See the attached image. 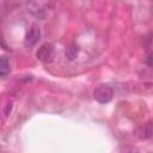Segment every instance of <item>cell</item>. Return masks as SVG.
<instances>
[{
    "mask_svg": "<svg viewBox=\"0 0 153 153\" xmlns=\"http://www.w3.org/2000/svg\"><path fill=\"white\" fill-rule=\"evenodd\" d=\"M27 12L37 19H45L51 10V4L47 1H29L26 2Z\"/></svg>",
    "mask_w": 153,
    "mask_h": 153,
    "instance_id": "6da1fadb",
    "label": "cell"
},
{
    "mask_svg": "<svg viewBox=\"0 0 153 153\" xmlns=\"http://www.w3.org/2000/svg\"><path fill=\"white\" fill-rule=\"evenodd\" d=\"M93 97L100 104L109 103L114 97V90L109 85H99L93 91Z\"/></svg>",
    "mask_w": 153,
    "mask_h": 153,
    "instance_id": "7a4b0ae2",
    "label": "cell"
},
{
    "mask_svg": "<svg viewBox=\"0 0 153 153\" xmlns=\"http://www.w3.org/2000/svg\"><path fill=\"white\" fill-rule=\"evenodd\" d=\"M39 38H41V29L37 24H32V25H30L29 30L26 31L24 44H25V47L31 48L38 43Z\"/></svg>",
    "mask_w": 153,
    "mask_h": 153,
    "instance_id": "3957f363",
    "label": "cell"
},
{
    "mask_svg": "<svg viewBox=\"0 0 153 153\" xmlns=\"http://www.w3.org/2000/svg\"><path fill=\"white\" fill-rule=\"evenodd\" d=\"M36 57L42 62H51L54 57V48L50 43H43L36 51Z\"/></svg>",
    "mask_w": 153,
    "mask_h": 153,
    "instance_id": "277c9868",
    "label": "cell"
},
{
    "mask_svg": "<svg viewBox=\"0 0 153 153\" xmlns=\"http://www.w3.org/2000/svg\"><path fill=\"white\" fill-rule=\"evenodd\" d=\"M10 61L7 57L5 56H1L0 57V76H5L10 73Z\"/></svg>",
    "mask_w": 153,
    "mask_h": 153,
    "instance_id": "5b68a950",
    "label": "cell"
},
{
    "mask_svg": "<svg viewBox=\"0 0 153 153\" xmlns=\"http://www.w3.org/2000/svg\"><path fill=\"white\" fill-rule=\"evenodd\" d=\"M78 53H79V48L75 44H71L66 49V56L68 57V60H74L76 57Z\"/></svg>",
    "mask_w": 153,
    "mask_h": 153,
    "instance_id": "8992f818",
    "label": "cell"
},
{
    "mask_svg": "<svg viewBox=\"0 0 153 153\" xmlns=\"http://www.w3.org/2000/svg\"><path fill=\"white\" fill-rule=\"evenodd\" d=\"M143 137H146V139H148V137H151V135H152V128H151V122H148L145 127H143Z\"/></svg>",
    "mask_w": 153,
    "mask_h": 153,
    "instance_id": "52a82bcc",
    "label": "cell"
},
{
    "mask_svg": "<svg viewBox=\"0 0 153 153\" xmlns=\"http://www.w3.org/2000/svg\"><path fill=\"white\" fill-rule=\"evenodd\" d=\"M151 60H152V54H151V51L148 53V55H147V57H146V63L151 67L152 66V62H151Z\"/></svg>",
    "mask_w": 153,
    "mask_h": 153,
    "instance_id": "ba28073f",
    "label": "cell"
},
{
    "mask_svg": "<svg viewBox=\"0 0 153 153\" xmlns=\"http://www.w3.org/2000/svg\"><path fill=\"white\" fill-rule=\"evenodd\" d=\"M0 43H1V38H0Z\"/></svg>",
    "mask_w": 153,
    "mask_h": 153,
    "instance_id": "9c48e42d",
    "label": "cell"
}]
</instances>
